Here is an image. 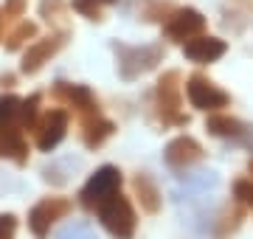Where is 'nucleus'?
Masks as SVG:
<instances>
[{"label": "nucleus", "instance_id": "nucleus-1", "mask_svg": "<svg viewBox=\"0 0 253 239\" xmlns=\"http://www.w3.org/2000/svg\"><path fill=\"white\" fill-rule=\"evenodd\" d=\"M118 59V76L124 82H135L144 74L155 71L158 65L163 62V48L161 45H124V42H116L113 45Z\"/></svg>", "mask_w": 253, "mask_h": 239}, {"label": "nucleus", "instance_id": "nucleus-2", "mask_svg": "<svg viewBox=\"0 0 253 239\" xmlns=\"http://www.w3.org/2000/svg\"><path fill=\"white\" fill-rule=\"evenodd\" d=\"M96 214H99L101 228L107 231L113 239H132L135 237V228H138L135 208H132V202L126 200L121 192L107 197V200L96 208Z\"/></svg>", "mask_w": 253, "mask_h": 239}, {"label": "nucleus", "instance_id": "nucleus-3", "mask_svg": "<svg viewBox=\"0 0 253 239\" xmlns=\"http://www.w3.org/2000/svg\"><path fill=\"white\" fill-rule=\"evenodd\" d=\"M121 183H124V175H121L118 166L107 163V166H101V169H96V172L87 177V183L82 186V192H79L82 205H84L87 211H96L107 197H113L116 192H121Z\"/></svg>", "mask_w": 253, "mask_h": 239}, {"label": "nucleus", "instance_id": "nucleus-4", "mask_svg": "<svg viewBox=\"0 0 253 239\" xmlns=\"http://www.w3.org/2000/svg\"><path fill=\"white\" fill-rule=\"evenodd\" d=\"M155 107H158V119L161 124H189V116L180 113V74L177 71H166L158 79L155 87Z\"/></svg>", "mask_w": 253, "mask_h": 239}, {"label": "nucleus", "instance_id": "nucleus-5", "mask_svg": "<svg viewBox=\"0 0 253 239\" xmlns=\"http://www.w3.org/2000/svg\"><path fill=\"white\" fill-rule=\"evenodd\" d=\"M71 208H73V202L68 200V197H42V200L28 211V228H31V234H34L37 239H48L51 225H54L56 220H65V217L71 214Z\"/></svg>", "mask_w": 253, "mask_h": 239}, {"label": "nucleus", "instance_id": "nucleus-6", "mask_svg": "<svg viewBox=\"0 0 253 239\" xmlns=\"http://www.w3.org/2000/svg\"><path fill=\"white\" fill-rule=\"evenodd\" d=\"M186 96H189L191 107H197V110H203V113H217V110H222V107L231 104V96L203 74L189 76V82H186Z\"/></svg>", "mask_w": 253, "mask_h": 239}, {"label": "nucleus", "instance_id": "nucleus-7", "mask_svg": "<svg viewBox=\"0 0 253 239\" xmlns=\"http://www.w3.org/2000/svg\"><path fill=\"white\" fill-rule=\"evenodd\" d=\"M203 158H206V149L191 135H177L163 149V160H166V166L172 172H189L191 166H197Z\"/></svg>", "mask_w": 253, "mask_h": 239}, {"label": "nucleus", "instance_id": "nucleus-8", "mask_svg": "<svg viewBox=\"0 0 253 239\" xmlns=\"http://www.w3.org/2000/svg\"><path fill=\"white\" fill-rule=\"evenodd\" d=\"M203 28H206V17L197 9H177L172 11V17L166 20L163 34L172 42H189V40L203 34Z\"/></svg>", "mask_w": 253, "mask_h": 239}, {"label": "nucleus", "instance_id": "nucleus-9", "mask_svg": "<svg viewBox=\"0 0 253 239\" xmlns=\"http://www.w3.org/2000/svg\"><path fill=\"white\" fill-rule=\"evenodd\" d=\"M206 129L211 135H217V138L234 141V144H242V147L253 149V127L245 124V121H239V119H234V116L214 113V116H208Z\"/></svg>", "mask_w": 253, "mask_h": 239}, {"label": "nucleus", "instance_id": "nucleus-10", "mask_svg": "<svg viewBox=\"0 0 253 239\" xmlns=\"http://www.w3.org/2000/svg\"><path fill=\"white\" fill-rule=\"evenodd\" d=\"M68 132V113L65 110H48L42 119L37 121V149L51 152L59 147V141Z\"/></svg>", "mask_w": 253, "mask_h": 239}, {"label": "nucleus", "instance_id": "nucleus-11", "mask_svg": "<svg viewBox=\"0 0 253 239\" xmlns=\"http://www.w3.org/2000/svg\"><path fill=\"white\" fill-rule=\"evenodd\" d=\"M65 45V34H51L45 40H37L34 45H28V51L23 54V62H20V71L26 76L37 74L45 62H51V56L59 54V48Z\"/></svg>", "mask_w": 253, "mask_h": 239}, {"label": "nucleus", "instance_id": "nucleus-12", "mask_svg": "<svg viewBox=\"0 0 253 239\" xmlns=\"http://www.w3.org/2000/svg\"><path fill=\"white\" fill-rule=\"evenodd\" d=\"M0 158H9L17 166L28 163V144L23 138V129L17 121L0 119Z\"/></svg>", "mask_w": 253, "mask_h": 239}, {"label": "nucleus", "instance_id": "nucleus-13", "mask_svg": "<svg viewBox=\"0 0 253 239\" xmlns=\"http://www.w3.org/2000/svg\"><path fill=\"white\" fill-rule=\"evenodd\" d=\"M228 51V42L219 37H208V34H200V37L189 40V42H183V54H186V59H191V62L197 65H211L217 62V59H222Z\"/></svg>", "mask_w": 253, "mask_h": 239}, {"label": "nucleus", "instance_id": "nucleus-14", "mask_svg": "<svg viewBox=\"0 0 253 239\" xmlns=\"http://www.w3.org/2000/svg\"><path fill=\"white\" fill-rule=\"evenodd\" d=\"M56 99H62L65 104H71V107H76V110L87 119V116H96L99 113V101H96V96L90 93V87L87 84H68V82H56L54 87Z\"/></svg>", "mask_w": 253, "mask_h": 239}, {"label": "nucleus", "instance_id": "nucleus-15", "mask_svg": "<svg viewBox=\"0 0 253 239\" xmlns=\"http://www.w3.org/2000/svg\"><path fill=\"white\" fill-rule=\"evenodd\" d=\"M113 132H116V124L110 119H104L101 113L87 116L82 121V144L87 149H99L107 138H113Z\"/></svg>", "mask_w": 253, "mask_h": 239}, {"label": "nucleus", "instance_id": "nucleus-16", "mask_svg": "<svg viewBox=\"0 0 253 239\" xmlns=\"http://www.w3.org/2000/svg\"><path fill=\"white\" fill-rule=\"evenodd\" d=\"M132 192H135L138 202H141V208L146 214H158L163 205V197H161V189L158 183L152 180V175H146V172H138L132 177Z\"/></svg>", "mask_w": 253, "mask_h": 239}, {"label": "nucleus", "instance_id": "nucleus-17", "mask_svg": "<svg viewBox=\"0 0 253 239\" xmlns=\"http://www.w3.org/2000/svg\"><path fill=\"white\" fill-rule=\"evenodd\" d=\"M242 217H245V211L239 205H225V208L219 211V217L214 220V237L228 239L231 234H236L239 225H242Z\"/></svg>", "mask_w": 253, "mask_h": 239}, {"label": "nucleus", "instance_id": "nucleus-18", "mask_svg": "<svg viewBox=\"0 0 253 239\" xmlns=\"http://www.w3.org/2000/svg\"><path fill=\"white\" fill-rule=\"evenodd\" d=\"M37 116H40V96H28L20 101V113H17V124L20 129H37Z\"/></svg>", "mask_w": 253, "mask_h": 239}, {"label": "nucleus", "instance_id": "nucleus-19", "mask_svg": "<svg viewBox=\"0 0 253 239\" xmlns=\"http://www.w3.org/2000/svg\"><path fill=\"white\" fill-rule=\"evenodd\" d=\"M37 34V26L34 23H20L14 31H11L9 37H6V51H20V48L26 45L28 40Z\"/></svg>", "mask_w": 253, "mask_h": 239}, {"label": "nucleus", "instance_id": "nucleus-20", "mask_svg": "<svg viewBox=\"0 0 253 239\" xmlns=\"http://www.w3.org/2000/svg\"><path fill=\"white\" fill-rule=\"evenodd\" d=\"M113 3H118V0H73V11H79L87 20H99L101 9H107Z\"/></svg>", "mask_w": 253, "mask_h": 239}, {"label": "nucleus", "instance_id": "nucleus-21", "mask_svg": "<svg viewBox=\"0 0 253 239\" xmlns=\"http://www.w3.org/2000/svg\"><path fill=\"white\" fill-rule=\"evenodd\" d=\"M59 239H96L90 222H71L68 228L59 231Z\"/></svg>", "mask_w": 253, "mask_h": 239}, {"label": "nucleus", "instance_id": "nucleus-22", "mask_svg": "<svg viewBox=\"0 0 253 239\" xmlns=\"http://www.w3.org/2000/svg\"><path fill=\"white\" fill-rule=\"evenodd\" d=\"M20 101L17 96H0V119L3 121H17V113H20Z\"/></svg>", "mask_w": 253, "mask_h": 239}, {"label": "nucleus", "instance_id": "nucleus-23", "mask_svg": "<svg viewBox=\"0 0 253 239\" xmlns=\"http://www.w3.org/2000/svg\"><path fill=\"white\" fill-rule=\"evenodd\" d=\"M234 197L239 205L253 208V180H236L234 183Z\"/></svg>", "mask_w": 253, "mask_h": 239}, {"label": "nucleus", "instance_id": "nucleus-24", "mask_svg": "<svg viewBox=\"0 0 253 239\" xmlns=\"http://www.w3.org/2000/svg\"><path fill=\"white\" fill-rule=\"evenodd\" d=\"M62 11H65V3L62 0H42L40 3V14L51 23V20H59L62 17Z\"/></svg>", "mask_w": 253, "mask_h": 239}, {"label": "nucleus", "instance_id": "nucleus-25", "mask_svg": "<svg viewBox=\"0 0 253 239\" xmlns=\"http://www.w3.org/2000/svg\"><path fill=\"white\" fill-rule=\"evenodd\" d=\"M14 234H17V217L0 214V239H14Z\"/></svg>", "mask_w": 253, "mask_h": 239}, {"label": "nucleus", "instance_id": "nucleus-26", "mask_svg": "<svg viewBox=\"0 0 253 239\" xmlns=\"http://www.w3.org/2000/svg\"><path fill=\"white\" fill-rule=\"evenodd\" d=\"M26 11V0H6L3 6V17H20Z\"/></svg>", "mask_w": 253, "mask_h": 239}, {"label": "nucleus", "instance_id": "nucleus-27", "mask_svg": "<svg viewBox=\"0 0 253 239\" xmlns=\"http://www.w3.org/2000/svg\"><path fill=\"white\" fill-rule=\"evenodd\" d=\"M248 172H251V180H253V160H251V166H248Z\"/></svg>", "mask_w": 253, "mask_h": 239}, {"label": "nucleus", "instance_id": "nucleus-28", "mask_svg": "<svg viewBox=\"0 0 253 239\" xmlns=\"http://www.w3.org/2000/svg\"><path fill=\"white\" fill-rule=\"evenodd\" d=\"M0 26H3V17H0Z\"/></svg>", "mask_w": 253, "mask_h": 239}]
</instances>
